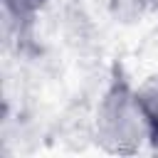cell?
Segmentation results:
<instances>
[{"label":"cell","mask_w":158,"mask_h":158,"mask_svg":"<svg viewBox=\"0 0 158 158\" xmlns=\"http://www.w3.org/2000/svg\"><path fill=\"white\" fill-rule=\"evenodd\" d=\"M47 0H2V10H5V17L15 25H30L37 12L44 7Z\"/></svg>","instance_id":"cell-3"},{"label":"cell","mask_w":158,"mask_h":158,"mask_svg":"<svg viewBox=\"0 0 158 158\" xmlns=\"http://www.w3.org/2000/svg\"><path fill=\"white\" fill-rule=\"evenodd\" d=\"M136 94H138V101H141V106H143V111H146V116L151 121L153 141H158V74L148 77L136 89Z\"/></svg>","instance_id":"cell-2"},{"label":"cell","mask_w":158,"mask_h":158,"mask_svg":"<svg viewBox=\"0 0 158 158\" xmlns=\"http://www.w3.org/2000/svg\"><path fill=\"white\" fill-rule=\"evenodd\" d=\"M146 141H153L151 121L131 89L121 77L106 89L96 109V143L111 153H133Z\"/></svg>","instance_id":"cell-1"}]
</instances>
